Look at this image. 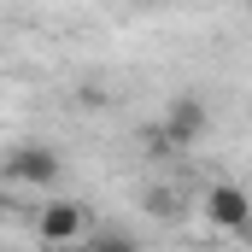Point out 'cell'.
I'll use <instances>...</instances> for the list:
<instances>
[{
  "instance_id": "obj_1",
  "label": "cell",
  "mask_w": 252,
  "mask_h": 252,
  "mask_svg": "<svg viewBox=\"0 0 252 252\" xmlns=\"http://www.w3.org/2000/svg\"><path fill=\"white\" fill-rule=\"evenodd\" d=\"M6 176H12L18 188H53V182H59V153H53L47 141H18V147L6 153Z\"/></svg>"
},
{
  "instance_id": "obj_2",
  "label": "cell",
  "mask_w": 252,
  "mask_h": 252,
  "mask_svg": "<svg viewBox=\"0 0 252 252\" xmlns=\"http://www.w3.org/2000/svg\"><path fill=\"white\" fill-rule=\"evenodd\" d=\"M158 129H164V141H170L176 153H188V147H199V141H205V129H211V106H205L199 94H176Z\"/></svg>"
},
{
  "instance_id": "obj_3",
  "label": "cell",
  "mask_w": 252,
  "mask_h": 252,
  "mask_svg": "<svg viewBox=\"0 0 252 252\" xmlns=\"http://www.w3.org/2000/svg\"><path fill=\"white\" fill-rule=\"evenodd\" d=\"M205 223L211 229H223V235H241L252 223V199L241 182H211L205 188Z\"/></svg>"
},
{
  "instance_id": "obj_4",
  "label": "cell",
  "mask_w": 252,
  "mask_h": 252,
  "mask_svg": "<svg viewBox=\"0 0 252 252\" xmlns=\"http://www.w3.org/2000/svg\"><path fill=\"white\" fill-rule=\"evenodd\" d=\"M35 235H41L47 247H70V241H82V235H88V211H82V205H70V199H47V205H41V217H35Z\"/></svg>"
},
{
  "instance_id": "obj_5",
  "label": "cell",
  "mask_w": 252,
  "mask_h": 252,
  "mask_svg": "<svg viewBox=\"0 0 252 252\" xmlns=\"http://www.w3.org/2000/svg\"><path fill=\"white\" fill-rule=\"evenodd\" d=\"M88 252H141V241L124 235V229H94L88 235Z\"/></svg>"
},
{
  "instance_id": "obj_6",
  "label": "cell",
  "mask_w": 252,
  "mask_h": 252,
  "mask_svg": "<svg viewBox=\"0 0 252 252\" xmlns=\"http://www.w3.org/2000/svg\"><path fill=\"white\" fill-rule=\"evenodd\" d=\"M241 235H247V247H252V223H247V229H241Z\"/></svg>"
},
{
  "instance_id": "obj_7",
  "label": "cell",
  "mask_w": 252,
  "mask_h": 252,
  "mask_svg": "<svg viewBox=\"0 0 252 252\" xmlns=\"http://www.w3.org/2000/svg\"><path fill=\"white\" fill-rule=\"evenodd\" d=\"M141 6H158V0H141Z\"/></svg>"
}]
</instances>
